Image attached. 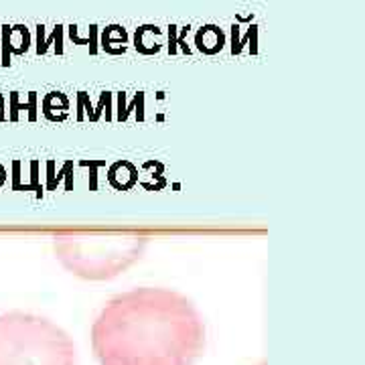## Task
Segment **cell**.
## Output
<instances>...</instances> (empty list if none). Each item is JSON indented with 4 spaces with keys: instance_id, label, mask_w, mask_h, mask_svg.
<instances>
[{
    "instance_id": "6da1fadb",
    "label": "cell",
    "mask_w": 365,
    "mask_h": 365,
    "mask_svg": "<svg viewBox=\"0 0 365 365\" xmlns=\"http://www.w3.org/2000/svg\"><path fill=\"white\" fill-rule=\"evenodd\" d=\"M91 349L100 365H195L205 349V323L177 290L132 288L96 317Z\"/></svg>"
},
{
    "instance_id": "7a4b0ae2",
    "label": "cell",
    "mask_w": 365,
    "mask_h": 365,
    "mask_svg": "<svg viewBox=\"0 0 365 365\" xmlns=\"http://www.w3.org/2000/svg\"><path fill=\"white\" fill-rule=\"evenodd\" d=\"M0 365H78V351L51 319L11 311L0 314Z\"/></svg>"
},
{
    "instance_id": "3957f363",
    "label": "cell",
    "mask_w": 365,
    "mask_h": 365,
    "mask_svg": "<svg viewBox=\"0 0 365 365\" xmlns=\"http://www.w3.org/2000/svg\"><path fill=\"white\" fill-rule=\"evenodd\" d=\"M146 237L134 234H71L55 237L57 260L83 280L116 278L140 260Z\"/></svg>"
},
{
    "instance_id": "277c9868",
    "label": "cell",
    "mask_w": 365,
    "mask_h": 365,
    "mask_svg": "<svg viewBox=\"0 0 365 365\" xmlns=\"http://www.w3.org/2000/svg\"><path fill=\"white\" fill-rule=\"evenodd\" d=\"M260 365H266V364H260Z\"/></svg>"
}]
</instances>
